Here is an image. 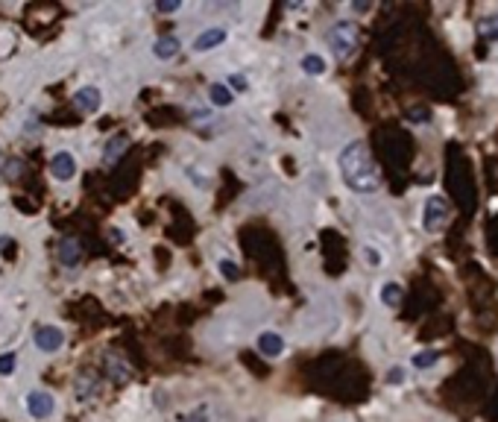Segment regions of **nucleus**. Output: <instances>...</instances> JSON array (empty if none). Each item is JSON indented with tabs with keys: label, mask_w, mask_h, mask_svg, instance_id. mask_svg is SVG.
<instances>
[{
	"label": "nucleus",
	"mask_w": 498,
	"mask_h": 422,
	"mask_svg": "<svg viewBox=\"0 0 498 422\" xmlns=\"http://www.w3.org/2000/svg\"><path fill=\"white\" fill-rule=\"evenodd\" d=\"M24 173V161H18V158H12V161H6V168H4V179L6 182H12V179H18V176Z\"/></svg>",
	"instance_id": "nucleus-17"
},
{
	"label": "nucleus",
	"mask_w": 498,
	"mask_h": 422,
	"mask_svg": "<svg viewBox=\"0 0 498 422\" xmlns=\"http://www.w3.org/2000/svg\"><path fill=\"white\" fill-rule=\"evenodd\" d=\"M208 97H211V103H214V106H231V100H235V97H231V91H229L226 86H211Z\"/></svg>",
	"instance_id": "nucleus-15"
},
{
	"label": "nucleus",
	"mask_w": 498,
	"mask_h": 422,
	"mask_svg": "<svg viewBox=\"0 0 498 422\" xmlns=\"http://www.w3.org/2000/svg\"><path fill=\"white\" fill-rule=\"evenodd\" d=\"M100 103H103V97H100V91L97 88H79L76 94H74V106L79 109V111H97L100 109Z\"/></svg>",
	"instance_id": "nucleus-9"
},
{
	"label": "nucleus",
	"mask_w": 498,
	"mask_h": 422,
	"mask_svg": "<svg viewBox=\"0 0 498 422\" xmlns=\"http://www.w3.org/2000/svg\"><path fill=\"white\" fill-rule=\"evenodd\" d=\"M12 369H15V352L0 355V376H9Z\"/></svg>",
	"instance_id": "nucleus-19"
},
{
	"label": "nucleus",
	"mask_w": 498,
	"mask_h": 422,
	"mask_svg": "<svg viewBox=\"0 0 498 422\" xmlns=\"http://www.w3.org/2000/svg\"><path fill=\"white\" fill-rule=\"evenodd\" d=\"M229 83H231V88H238V91H243V88H246V79H243V76H238V74L231 76Z\"/></svg>",
	"instance_id": "nucleus-23"
},
{
	"label": "nucleus",
	"mask_w": 498,
	"mask_h": 422,
	"mask_svg": "<svg viewBox=\"0 0 498 422\" xmlns=\"http://www.w3.org/2000/svg\"><path fill=\"white\" fill-rule=\"evenodd\" d=\"M387 381H390V384H402V381H405V369H402V367H393L390 376H387Z\"/></svg>",
	"instance_id": "nucleus-21"
},
{
	"label": "nucleus",
	"mask_w": 498,
	"mask_h": 422,
	"mask_svg": "<svg viewBox=\"0 0 498 422\" xmlns=\"http://www.w3.org/2000/svg\"><path fill=\"white\" fill-rule=\"evenodd\" d=\"M50 173H53L56 179H62V182L74 179V173H76V161H74V156H71V153H56L53 161H50Z\"/></svg>",
	"instance_id": "nucleus-6"
},
{
	"label": "nucleus",
	"mask_w": 498,
	"mask_h": 422,
	"mask_svg": "<svg viewBox=\"0 0 498 422\" xmlns=\"http://www.w3.org/2000/svg\"><path fill=\"white\" fill-rule=\"evenodd\" d=\"M367 261H370L372 267H378V264H381V252H375V250H367Z\"/></svg>",
	"instance_id": "nucleus-24"
},
{
	"label": "nucleus",
	"mask_w": 498,
	"mask_h": 422,
	"mask_svg": "<svg viewBox=\"0 0 498 422\" xmlns=\"http://www.w3.org/2000/svg\"><path fill=\"white\" fill-rule=\"evenodd\" d=\"M226 41V29L223 27H211L206 32H199L196 41H194V50L196 53H206V50H214V47H220Z\"/></svg>",
	"instance_id": "nucleus-7"
},
{
	"label": "nucleus",
	"mask_w": 498,
	"mask_h": 422,
	"mask_svg": "<svg viewBox=\"0 0 498 422\" xmlns=\"http://www.w3.org/2000/svg\"><path fill=\"white\" fill-rule=\"evenodd\" d=\"M448 220V203L443 197H431L425 203V211H422V226L425 232H437L440 226Z\"/></svg>",
	"instance_id": "nucleus-3"
},
{
	"label": "nucleus",
	"mask_w": 498,
	"mask_h": 422,
	"mask_svg": "<svg viewBox=\"0 0 498 422\" xmlns=\"http://www.w3.org/2000/svg\"><path fill=\"white\" fill-rule=\"evenodd\" d=\"M302 71H305V74H311V76H320V74H325V59H323V56H317V53H308V56L302 59Z\"/></svg>",
	"instance_id": "nucleus-13"
},
{
	"label": "nucleus",
	"mask_w": 498,
	"mask_h": 422,
	"mask_svg": "<svg viewBox=\"0 0 498 422\" xmlns=\"http://www.w3.org/2000/svg\"><path fill=\"white\" fill-rule=\"evenodd\" d=\"M437 361H440V352H437V349H425V352H419V355H413V367H419V369L434 367Z\"/></svg>",
	"instance_id": "nucleus-16"
},
{
	"label": "nucleus",
	"mask_w": 498,
	"mask_h": 422,
	"mask_svg": "<svg viewBox=\"0 0 498 422\" xmlns=\"http://www.w3.org/2000/svg\"><path fill=\"white\" fill-rule=\"evenodd\" d=\"M79 258H82L79 243H76L74 238H62V240H59V261H62L65 267H76Z\"/></svg>",
	"instance_id": "nucleus-10"
},
{
	"label": "nucleus",
	"mask_w": 498,
	"mask_h": 422,
	"mask_svg": "<svg viewBox=\"0 0 498 422\" xmlns=\"http://www.w3.org/2000/svg\"><path fill=\"white\" fill-rule=\"evenodd\" d=\"M185 422H206V411H203V408L194 411L191 416H185Z\"/></svg>",
	"instance_id": "nucleus-25"
},
{
	"label": "nucleus",
	"mask_w": 498,
	"mask_h": 422,
	"mask_svg": "<svg viewBox=\"0 0 498 422\" xmlns=\"http://www.w3.org/2000/svg\"><path fill=\"white\" fill-rule=\"evenodd\" d=\"M220 273L226 275V279H238V273H241V270H238L235 264H231V261H223V264H220Z\"/></svg>",
	"instance_id": "nucleus-20"
},
{
	"label": "nucleus",
	"mask_w": 498,
	"mask_h": 422,
	"mask_svg": "<svg viewBox=\"0 0 498 422\" xmlns=\"http://www.w3.org/2000/svg\"><path fill=\"white\" fill-rule=\"evenodd\" d=\"M328 44L337 62H349L358 50V27L352 21H337L328 29Z\"/></svg>",
	"instance_id": "nucleus-2"
},
{
	"label": "nucleus",
	"mask_w": 498,
	"mask_h": 422,
	"mask_svg": "<svg viewBox=\"0 0 498 422\" xmlns=\"http://www.w3.org/2000/svg\"><path fill=\"white\" fill-rule=\"evenodd\" d=\"M36 343H39L41 352H56L65 343V334L56 326H39L36 329Z\"/></svg>",
	"instance_id": "nucleus-4"
},
{
	"label": "nucleus",
	"mask_w": 498,
	"mask_h": 422,
	"mask_svg": "<svg viewBox=\"0 0 498 422\" xmlns=\"http://www.w3.org/2000/svg\"><path fill=\"white\" fill-rule=\"evenodd\" d=\"M182 4H179V0H170V4H168V0H164V4H159V12H176Z\"/></svg>",
	"instance_id": "nucleus-22"
},
{
	"label": "nucleus",
	"mask_w": 498,
	"mask_h": 422,
	"mask_svg": "<svg viewBox=\"0 0 498 422\" xmlns=\"http://www.w3.org/2000/svg\"><path fill=\"white\" fill-rule=\"evenodd\" d=\"M258 352L267 355V358H278V355L285 352V340L276 332H264V334H258Z\"/></svg>",
	"instance_id": "nucleus-8"
},
{
	"label": "nucleus",
	"mask_w": 498,
	"mask_h": 422,
	"mask_svg": "<svg viewBox=\"0 0 498 422\" xmlns=\"http://www.w3.org/2000/svg\"><path fill=\"white\" fill-rule=\"evenodd\" d=\"M402 285H396V282H387L384 287H381V299H384V305L396 308V305H402Z\"/></svg>",
	"instance_id": "nucleus-12"
},
{
	"label": "nucleus",
	"mask_w": 498,
	"mask_h": 422,
	"mask_svg": "<svg viewBox=\"0 0 498 422\" xmlns=\"http://www.w3.org/2000/svg\"><path fill=\"white\" fill-rule=\"evenodd\" d=\"M340 176L352 193H375L381 188V173L370 156V147L363 141H349L340 150Z\"/></svg>",
	"instance_id": "nucleus-1"
},
{
	"label": "nucleus",
	"mask_w": 498,
	"mask_h": 422,
	"mask_svg": "<svg viewBox=\"0 0 498 422\" xmlns=\"http://www.w3.org/2000/svg\"><path fill=\"white\" fill-rule=\"evenodd\" d=\"M478 29H480V36H484V39L498 41V12H495V15H487V18H480Z\"/></svg>",
	"instance_id": "nucleus-14"
},
{
	"label": "nucleus",
	"mask_w": 498,
	"mask_h": 422,
	"mask_svg": "<svg viewBox=\"0 0 498 422\" xmlns=\"http://www.w3.org/2000/svg\"><path fill=\"white\" fill-rule=\"evenodd\" d=\"M27 411L36 416V419H44L53 414V396L44 393V390H36V393H29L27 396Z\"/></svg>",
	"instance_id": "nucleus-5"
},
{
	"label": "nucleus",
	"mask_w": 498,
	"mask_h": 422,
	"mask_svg": "<svg viewBox=\"0 0 498 422\" xmlns=\"http://www.w3.org/2000/svg\"><path fill=\"white\" fill-rule=\"evenodd\" d=\"M179 39L176 36H161L159 41H156V47H153V50H156V56L159 59H173L176 53H179Z\"/></svg>",
	"instance_id": "nucleus-11"
},
{
	"label": "nucleus",
	"mask_w": 498,
	"mask_h": 422,
	"mask_svg": "<svg viewBox=\"0 0 498 422\" xmlns=\"http://www.w3.org/2000/svg\"><path fill=\"white\" fill-rule=\"evenodd\" d=\"M123 150H126V138H123V135L112 138V147H106V161H114Z\"/></svg>",
	"instance_id": "nucleus-18"
}]
</instances>
